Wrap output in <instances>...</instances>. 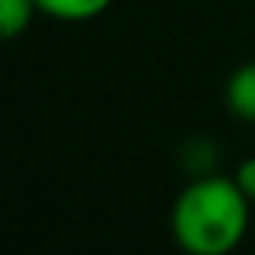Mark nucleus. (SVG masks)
Returning <instances> with one entry per match:
<instances>
[{"label": "nucleus", "instance_id": "f257e3e1", "mask_svg": "<svg viewBox=\"0 0 255 255\" xmlns=\"http://www.w3.org/2000/svg\"><path fill=\"white\" fill-rule=\"evenodd\" d=\"M252 200L233 174H194L168 213L171 239L184 255H233L249 233Z\"/></svg>", "mask_w": 255, "mask_h": 255}, {"label": "nucleus", "instance_id": "f03ea898", "mask_svg": "<svg viewBox=\"0 0 255 255\" xmlns=\"http://www.w3.org/2000/svg\"><path fill=\"white\" fill-rule=\"evenodd\" d=\"M223 104L236 120L255 126V62H243L233 68L223 87Z\"/></svg>", "mask_w": 255, "mask_h": 255}, {"label": "nucleus", "instance_id": "7ed1b4c3", "mask_svg": "<svg viewBox=\"0 0 255 255\" xmlns=\"http://www.w3.org/2000/svg\"><path fill=\"white\" fill-rule=\"evenodd\" d=\"M39 13L58 19V23H87L104 16L113 6V0H36Z\"/></svg>", "mask_w": 255, "mask_h": 255}, {"label": "nucleus", "instance_id": "20e7f679", "mask_svg": "<svg viewBox=\"0 0 255 255\" xmlns=\"http://www.w3.org/2000/svg\"><path fill=\"white\" fill-rule=\"evenodd\" d=\"M39 6L36 0H0V32L3 39H16L32 26Z\"/></svg>", "mask_w": 255, "mask_h": 255}, {"label": "nucleus", "instance_id": "39448f33", "mask_svg": "<svg viewBox=\"0 0 255 255\" xmlns=\"http://www.w3.org/2000/svg\"><path fill=\"white\" fill-rule=\"evenodd\" d=\"M233 181L239 184V191L246 194V197L255 204V155L243 158V162L236 165V171H233Z\"/></svg>", "mask_w": 255, "mask_h": 255}]
</instances>
